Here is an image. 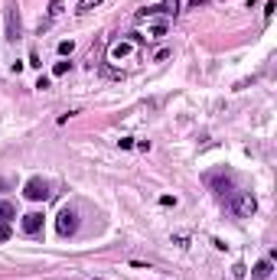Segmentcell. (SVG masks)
<instances>
[{"instance_id": "1", "label": "cell", "mask_w": 277, "mask_h": 280, "mask_svg": "<svg viewBox=\"0 0 277 280\" xmlns=\"http://www.w3.org/2000/svg\"><path fill=\"white\" fill-rule=\"evenodd\" d=\"M225 205H229V212L235 218H251L254 212H258V202H254V195L245 192V189H231L229 195H225Z\"/></svg>"}, {"instance_id": "2", "label": "cell", "mask_w": 277, "mask_h": 280, "mask_svg": "<svg viewBox=\"0 0 277 280\" xmlns=\"http://www.w3.org/2000/svg\"><path fill=\"white\" fill-rule=\"evenodd\" d=\"M3 16H7V39H10V43H16L20 33H23V20H20V7H16V0H7Z\"/></svg>"}, {"instance_id": "3", "label": "cell", "mask_w": 277, "mask_h": 280, "mask_svg": "<svg viewBox=\"0 0 277 280\" xmlns=\"http://www.w3.org/2000/svg\"><path fill=\"white\" fill-rule=\"evenodd\" d=\"M55 228H59V234H62V238L75 234V228H79V212L72 209V205H65V209L59 212V218H55Z\"/></svg>"}, {"instance_id": "4", "label": "cell", "mask_w": 277, "mask_h": 280, "mask_svg": "<svg viewBox=\"0 0 277 280\" xmlns=\"http://www.w3.org/2000/svg\"><path fill=\"white\" fill-rule=\"evenodd\" d=\"M23 192H26V199H30V202H46V199H49V183L43 176H33L30 183H26Z\"/></svg>"}, {"instance_id": "5", "label": "cell", "mask_w": 277, "mask_h": 280, "mask_svg": "<svg viewBox=\"0 0 277 280\" xmlns=\"http://www.w3.org/2000/svg\"><path fill=\"white\" fill-rule=\"evenodd\" d=\"M209 186L225 199V195L231 192V176H229V173H215V176H209Z\"/></svg>"}, {"instance_id": "6", "label": "cell", "mask_w": 277, "mask_h": 280, "mask_svg": "<svg viewBox=\"0 0 277 280\" xmlns=\"http://www.w3.org/2000/svg\"><path fill=\"white\" fill-rule=\"evenodd\" d=\"M23 232H26V234H40V232H43V215H40V212H30V215H23Z\"/></svg>"}, {"instance_id": "7", "label": "cell", "mask_w": 277, "mask_h": 280, "mask_svg": "<svg viewBox=\"0 0 277 280\" xmlns=\"http://www.w3.org/2000/svg\"><path fill=\"white\" fill-rule=\"evenodd\" d=\"M62 3H65V0H52V3H49V16L40 23V33H43V30H49V26H52L55 20L62 16Z\"/></svg>"}, {"instance_id": "8", "label": "cell", "mask_w": 277, "mask_h": 280, "mask_svg": "<svg viewBox=\"0 0 277 280\" xmlns=\"http://www.w3.org/2000/svg\"><path fill=\"white\" fill-rule=\"evenodd\" d=\"M271 271H274V267H271V257H264V261H258V264H254L251 277H254V280H268Z\"/></svg>"}, {"instance_id": "9", "label": "cell", "mask_w": 277, "mask_h": 280, "mask_svg": "<svg viewBox=\"0 0 277 280\" xmlns=\"http://www.w3.org/2000/svg\"><path fill=\"white\" fill-rule=\"evenodd\" d=\"M13 215H16L13 202H0V225H7V222H10Z\"/></svg>"}, {"instance_id": "10", "label": "cell", "mask_w": 277, "mask_h": 280, "mask_svg": "<svg viewBox=\"0 0 277 280\" xmlns=\"http://www.w3.org/2000/svg\"><path fill=\"white\" fill-rule=\"evenodd\" d=\"M98 3H101V0H79V3H75V13H88V10H95Z\"/></svg>"}, {"instance_id": "11", "label": "cell", "mask_w": 277, "mask_h": 280, "mask_svg": "<svg viewBox=\"0 0 277 280\" xmlns=\"http://www.w3.org/2000/svg\"><path fill=\"white\" fill-rule=\"evenodd\" d=\"M72 49H75V46H72V39H65V43H59V55H72Z\"/></svg>"}, {"instance_id": "12", "label": "cell", "mask_w": 277, "mask_h": 280, "mask_svg": "<svg viewBox=\"0 0 277 280\" xmlns=\"http://www.w3.org/2000/svg\"><path fill=\"white\" fill-rule=\"evenodd\" d=\"M166 36V23H157L153 26V39H163Z\"/></svg>"}, {"instance_id": "13", "label": "cell", "mask_w": 277, "mask_h": 280, "mask_svg": "<svg viewBox=\"0 0 277 280\" xmlns=\"http://www.w3.org/2000/svg\"><path fill=\"white\" fill-rule=\"evenodd\" d=\"M10 234H13V228H10V225H0V241H10Z\"/></svg>"}, {"instance_id": "14", "label": "cell", "mask_w": 277, "mask_h": 280, "mask_svg": "<svg viewBox=\"0 0 277 280\" xmlns=\"http://www.w3.org/2000/svg\"><path fill=\"white\" fill-rule=\"evenodd\" d=\"M69 72V62H55V69H52V75H65Z\"/></svg>"}, {"instance_id": "15", "label": "cell", "mask_w": 277, "mask_h": 280, "mask_svg": "<svg viewBox=\"0 0 277 280\" xmlns=\"http://www.w3.org/2000/svg\"><path fill=\"white\" fill-rule=\"evenodd\" d=\"M231 274H235V277H245L248 267H245V264H235V267H231Z\"/></svg>"}, {"instance_id": "16", "label": "cell", "mask_w": 277, "mask_h": 280, "mask_svg": "<svg viewBox=\"0 0 277 280\" xmlns=\"http://www.w3.org/2000/svg\"><path fill=\"white\" fill-rule=\"evenodd\" d=\"M118 143H121V150H131V147H134V140H131V137H121Z\"/></svg>"}, {"instance_id": "17", "label": "cell", "mask_w": 277, "mask_h": 280, "mask_svg": "<svg viewBox=\"0 0 277 280\" xmlns=\"http://www.w3.org/2000/svg\"><path fill=\"white\" fill-rule=\"evenodd\" d=\"M36 88H40V92H46V88H49V78H46V75H40V82H36Z\"/></svg>"}, {"instance_id": "18", "label": "cell", "mask_w": 277, "mask_h": 280, "mask_svg": "<svg viewBox=\"0 0 277 280\" xmlns=\"http://www.w3.org/2000/svg\"><path fill=\"white\" fill-rule=\"evenodd\" d=\"M209 0H189V10H199V7H206Z\"/></svg>"}, {"instance_id": "19", "label": "cell", "mask_w": 277, "mask_h": 280, "mask_svg": "<svg viewBox=\"0 0 277 280\" xmlns=\"http://www.w3.org/2000/svg\"><path fill=\"white\" fill-rule=\"evenodd\" d=\"M92 280H101V277H92Z\"/></svg>"}]
</instances>
